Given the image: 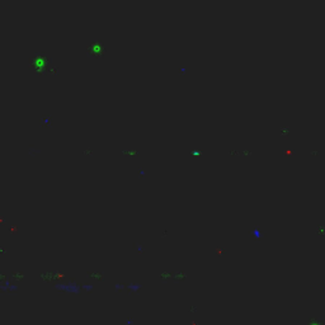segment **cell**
<instances>
[{
	"instance_id": "6",
	"label": "cell",
	"mask_w": 325,
	"mask_h": 325,
	"mask_svg": "<svg viewBox=\"0 0 325 325\" xmlns=\"http://www.w3.org/2000/svg\"><path fill=\"white\" fill-rule=\"evenodd\" d=\"M123 155H132V156H135L136 151H123Z\"/></svg>"
},
{
	"instance_id": "7",
	"label": "cell",
	"mask_w": 325,
	"mask_h": 325,
	"mask_svg": "<svg viewBox=\"0 0 325 325\" xmlns=\"http://www.w3.org/2000/svg\"><path fill=\"white\" fill-rule=\"evenodd\" d=\"M288 131H289V127H286V128H282V130H281V133H282V135H287Z\"/></svg>"
},
{
	"instance_id": "1",
	"label": "cell",
	"mask_w": 325,
	"mask_h": 325,
	"mask_svg": "<svg viewBox=\"0 0 325 325\" xmlns=\"http://www.w3.org/2000/svg\"><path fill=\"white\" fill-rule=\"evenodd\" d=\"M51 60V56L46 52H36L29 59V66L38 74H47V62Z\"/></svg>"
},
{
	"instance_id": "3",
	"label": "cell",
	"mask_w": 325,
	"mask_h": 325,
	"mask_svg": "<svg viewBox=\"0 0 325 325\" xmlns=\"http://www.w3.org/2000/svg\"><path fill=\"white\" fill-rule=\"evenodd\" d=\"M51 126H52V118L50 117V116H46V117H43V118H41V127L42 128H51Z\"/></svg>"
},
{
	"instance_id": "4",
	"label": "cell",
	"mask_w": 325,
	"mask_h": 325,
	"mask_svg": "<svg viewBox=\"0 0 325 325\" xmlns=\"http://www.w3.org/2000/svg\"><path fill=\"white\" fill-rule=\"evenodd\" d=\"M136 174H137V178H139V179H145V178L147 177V174H149V170L146 169L145 165H142V166H139Z\"/></svg>"
},
{
	"instance_id": "2",
	"label": "cell",
	"mask_w": 325,
	"mask_h": 325,
	"mask_svg": "<svg viewBox=\"0 0 325 325\" xmlns=\"http://www.w3.org/2000/svg\"><path fill=\"white\" fill-rule=\"evenodd\" d=\"M106 53V47H104V43L102 41H93L88 48H86V55L89 57H93V59H98V57H102L103 55Z\"/></svg>"
},
{
	"instance_id": "5",
	"label": "cell",
	"mask_w": 325,
	"mask_h": 325,
	"mask_svg": "<svg viewBox=\"0 0 325 325\" xmlns=\"http://www.w3.org/2000/svg\"><path fill=\"white\" fill-rule=\"evenodd\" d=\"M318 235H319V236H325V225L324 223H318Z\"/></svg>"
}]
</instances>
